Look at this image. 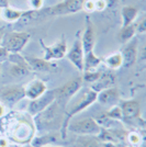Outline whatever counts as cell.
<instances>
[{
	"mask_svg": "<svg viewBox=\"0 0 146 147\" xmlns=\"http://www.w3.org/2000/svg\"><path fill=\"white\" fill-rule=\"evenodd\" d=\"M65 117V107H63L57 101H54L52 104L34 115V123L37 129L43 133L61 131V127L64 122Z\"/></svg>",
	"mask_w": 146,
	"mask_h": 147,
	"instance_id": "6da1fadb",
	"label": "cell"
},
{
	"mask_svg": "<svg viewBox=\"0 0 146 147\" xmlns=\"http://www.w3.org/2000/svg\"><path fill=\"white\" fill-rule=\"evenodd\" d=\"M97 94H98V92L93 91L91 88H89V89H87L86 91H84L81 93V96L78 98V100H77L75 103H73L67 110H65L64 122H63V125H62L61 131H59L63 140L66 138L67 126H68V124L70 123L74 115L80 113L81 111H84L85 109H87L88 107H90L92 103H95V102L97 101Z\"/></svg>",
	"mask_w": 146,
	"mask_h": 147,
	"instance_id": "7a4b0ae2",
	"label": "cell"
},
{
	"mask_svg": "<svg viewBox=\"0 0 146 147\" xmlns=\"http://www.w3.org/2000/svg\"><path fill=\"white\" fill-rule=\"evenodd\" d=\"M84 2L85 0H63L59 3L51 8L33 11V17L41 14L43 17H47V16H65V14L76 13L82 9Z\"/></svg>",
	"mask_w": 146,
	"mask_h": 147,
	"instance_id": "3957f363",
	"label": "cell"
},
{
	"mask_svg": "<svg viewBox=\"0 0 146 147\" xmlns=\"http://www.w3.org/2000/svg\"><path fill=\"white\" fill-rule=\"evenodd\" d=\"M30 34L28 32H9L5 33L1 46H3L5 49L11 54V53H20L22 49L25 47V45L29 43L30 41Z\"/></svg>",
	"mask_w": 146,
	"mask_h": 147,
	"instance_id": "277c9868",
	"label": "cell"
},
{
	"mask_svg": "<svg viewBox=\"0 0 146 147\" xmlns=\"http://www.w3.org/2000/svg\"><path fill=\"white\" fill-rule=\"evenodd\" d=\"M122 112V121L134 126H144V120L141 117V107L136 100L121 101L120 103Z\"/></svg>",
	"mask_w": 146,
	"mask_h": 147,
	"instance_id": "5b68a950",
	"label": "cell"
},
{
	"mask_svg": "<svg viewBox=\"0 0 146 147\" xmlns=\"http://www.w3.org/2000/svg\"><path fill=\"white\" fill-rule=\"evenodd\" d=\"M82 82H84L82 78L77 77V78L69 80L68 82L61 86L59 88L54 89L55 101H57L63 107H66V104L72 99V97H74L77 92L79 91V89L82 86Z\"/></svg>",
	"mask_w": 146,
	"mask_h": 147,
	"instance_id": "8992f818",
	"label": "cell"
},
{
	"mask_svg": "<svg viewBox=\"0 0 146 147\" xmlns=\"http://www.w3.org/2000/svg\"><path fill=\"white\" fill-rule=\"evenodd\" d=\"M67 131L78 135L97 136L101 131V126L98 124L93 117H86V119H81L73 123H69L67 126Z\"/></svg>",
	"mask_w": 146,
	"mask_h": 147,
	"instance_id": "52a82bcc",
	"label": "cell"
},
{
	"mask_svg": "<svg viewBox=\"0 0 146 147\" xmlns=\"http://www.w3.org/2000/svg\"><path fill=\"white\" fill-rule=\"evenodd\" d=\"M24 98V87L20 85H9L0 90V99L5 105L12 107Z\"/></svg>",
	"mask_w": 146,
	"mask_h": 147,
	"instance_id": "ba28073f",
	"label": "cell"
},
{
	"mask_svg": "<svg viewBox=\"0 0 146 147\" xmlns=\"http://www.w3.org/2000/svg\"><path fill=\"white\" fill-rule=\"evenodd\" d=\"M40 44L42 45L43 49L45 52L44 59L45 61H53V59H61L66 56L67 53V42L64 35H62L61 40L51 46H46L43 40H40Z\"/></svg>",
	"mask_w": 146,
	"mask_h": 147,
	"instance_id": "9c48e42d",
	"label": "cell"
},
{
	"mask_svg": "<svg viewBox=\"0 0 146 147\" xmlns=\"http://www.w3.org/2000/svg\"><path fill=\"white\" fill-rule=\"evenodd\" d=\"M84 55L85 54H84V49H82V45H81V41H80V35L79 32H78L70 49L66 53V56L75 67L79 71H82L84 70Z\"/></svg>",
	"mask_w": 146,
	"mask_h": 147,
	"instance_id": "30bf717a",
	"label": "cell"
},
{
	"mask_svg": "<svg viewBox=\"0 0 146 147\" xmlns=\"http://www.w3.org/2000/svg\"><path fill=\"white\" fill-rule=\"evenodd\" d=\"M55 101V92L54 90H47L44 94L37 99L31 100L30 104H29V114L34 117L39 114L40 112L45 110L49 104H52Z\"/></svg>",
	"mask_w": 146,
	"mask_h": 147,
	"instance_id": "8fae6325",
	"label": "cell"
},
{
	"mask_svg": "<svg viewBox=\"0 0 146 147\" xmlns=\"http://www.w3.org/2000/svg\"><path fill=\"white\" fill-rule=\"evenodd\" d=\"M80 41L84 49V54L93 51L96 43V30H95V25L89 18H87L86 20V28L82 36H80Z\"/></svg>",
	"mask_w": 146,
	"mask_h": 147,
	"instance_id": "7c38bea8",
	"label": "cell"
},
{
	"mask_svg": "<svg viewBox=\"0 0 146 147\" xmlns=\"http://www.w3.org/2000/svg\"><path fill=\"white\" fill-rule=\"evenodd\" d=\"M97 101H99V103L104 107L111 108L113 105H116L118 102L120 101V92L114 87L101 90L98 92Z\"/></svg>",
	"mask_w": 146,
	"mask_h": 147,
	"instance_id": "4fadbf2b",
	"label": "cell"
},
{
	"mask_svg": "<svg viewBox=\"0 0 146 147\" xmlns=\"http://www.w3.org/2000/svg\"><path fill=\"white\" fill-rule=\"evenodd\" d=\"M122 59H123V66L124 67H131L137 58V40L132 38L130 42L125 43L121 52Z\"/></svg>",
	"mask_w": 146,
	"mask_h": 147,
	"instance_id": "5bb4252c",
	"label": "cell"
},
{
	"mask_svg": "<svg viewBox=\"0 0 146 147\" xmlns=\"http://www.w3.org/2000/svg\"><path fill=\"white\" fill-rule=\"evenodd\" d=\"M63 141L61 133L58 131L56 132H47L43 133V135L37 136L34 140H32V146L33 147H45V146H54Z\"/></svg>",
	"mask_w": 146,
	"mask_h": 147,
	"instance_id": "9a60e30c",
	"label": "cell"
},
{
	"mask_svg": "<svg viewBox=\"0 0 146 147\" xmlns=\"http://www.w3.org/2000/svg\"><path fill=\"white\" fill-rule=\"evenodd\" d=\"M47 91V87L46 84L41 79H35L30 81L26 86L24 87V94L25 98L30 99V100H34L41 97Z\"/></svg>",
	"mask_w": 146,
	"mask_h": 147,
	"instance_id": "2e32d148",
	"label": "cell"
},
{
	"mask_svg": "<svg viewBox=\"0 0 146 147\" xmlns=\"http://www.w3.org/2000/svg\"><path fill=\"white\" fill-rule=\"evenodd\" d=\"M116 84V77L114 75L111 73H102L100 77L98 78L95 82H92L91 89L93 91L99 92L104 89H108L114 86Z\"/></svg>",
	"mask_w": 146,
	"mask_h": 147,
	"instance_id": "e0dca14e",
	"label": "cell"
},
{
	"mask_svg": "<svg viewBox=\"0 0 146 147\" xmlns=\"http://www.w3.org/2000/svg\"><path fill=\"white\" fill-rule=\"evenodd\" d=\"M25 61H28L29 66H30L31 70H34V71H43V73H46L49 71L53 65L49 63V61H45L44 58H39V57H30V56H26L25 57Z\"/></svg>",
	"mask_w": 146,
	"mask_h": 147,
	"instance_id": "ac0fdd59",
	"label": "cell"
},
{
	"mask_svg": "<svg viewBox=\"0 0 146 147\" xmlns=\"http://www.w3.org/2000/svg\"><path fill=\"white\" fill-rule=\"evenodd\" d=\"M139 16V9L133 6H125L122 8L121 17H122V28L133 24L135 19Z\"/></svg>",
	"mask_w": 146,
	"mask_h": 147,
	"instance_id": "d6986e66",
	"label": "cell"
},
{
	"mask_svg": "<svg viewBox=\"0 0 146 147\" xmlns=\"http://www.w3.org/2000/svg\"><path fill=\"white\" fill-rule=\"evenodd\" d=\"M24 11L20 9H13L11 7H7L0 10V17L7 22H16L21 20L23 17Z\"/></svg>",
	"mask_w": 146,
	"mask_h": 147,
	"instance_id": "ffe728a7",
	"label": "cell"
},
{
	"mask_svg": "<svg viewBox=\"0 0 146 147\" xmlns=\"http://www.w3.org/2000/svg\"><path fill=\"white\" fill-rule=\"evenodd\" d=\"M31 71V68L29 64H14L11 63L10 67H9V74L12 76L13 78H24L26 77Z\"/></svg>",
	"mask_w": 146,
	"mask_h": 147,
	"instance_id": "44dd1931",
	"label": "cell"
},
{
	"mask_svg": "<svg viewBox=\"0 0 146 147\" xmlns=\"http://www.w3.org/2000/svg\"><path fill=\"white\" fill-rule=\"evenodd\" d=\"M101 63H102V58L98 57L93 53V51L86 53L84 55V70L82 71H91L93 69H96Z\"/></svg>",
	"mask_w": 146,
	"mask_h": 147,
	"instance_id": "7402d4cb",
	"label": "cell"
},
{
	"mask_svg": "<svg viewBox=\"0 0 146 147\" xmlns=\"http://www.w3.org/2000/svg\"><path fill=\"white\" fill-rule=\"evenodd\" d=\"M76 144L77 147H101V142L95 135H79Z\"/></svg>",
	"mask_w": 146,
	"mask_h": 147,
	"instance_id": "603a6c76",
	"label": "cell"
},
{
	"mask_svg": "<svg viewBox=\"0 0 146 147\" xmlns=\"http://www.w3.org/2000/svg\"><path fill=\"white\" fill-rule=\"evenodd\" d=\"M135 33H136V30H135V24L134 23L131 25H128V26H123L119 32V34H118V40L122 44L128 43L134 37Z\"/></svg>",
	"mask_w": 146,
	"mask_h": 147,
	"instance_id": "cb8c5ba5",
	"label": "cell"
},
{
	"mask_svg": "<svg viewBox=\"0 0 146 147\" xmlns=\"http://www.w3.org/2000/svg\"><path fill=\"white\" fill-rule=\"evenodd\" d=\"M104 63L107 64V66L111 69H118L121 66H123V59H122V55L121 52L119 53H114L112 55L108 56L105 59H104Z\"/></svg>",
	"mask_w": 146,
	"mask_h": 147,
	"instance_id": "d4e9b609",
	"label": "cell"
},
{
	"mask_svg": "<svg viewBox=\"0 0 146 147\" xmlns=\"http://www.w3.org/2000/svg\"><path fill=\"white\" fill-rule=\"evenodd\" d=\"M104 114L108 117L116 120V121H122V112L120 105H113L111 107V109L107 112H104Z\"/></svg>",
	"mask_w": 146,
	"mask_h": 147,
	"instance_id": "484cf974",
	"label": "cell"
},
{
	"mask_svg": "<svg viewBox=\"0 0 146 147\" xmlns=\"http://www.w3.org/2000/svg\"><path fill=\"white\" fill-rule=\"evenodd\" d=\"M102 74V71H85V75H84V77H81L84 81L86 82H95L96 80L100 77V75Z\"/></svg>",
	"mask_w": 146,
	"mask_h": 147,
	"instance_id": "4316f807",
	"label": "cell"
},
{
	"mask_svg": "<svg viewBox=\"0 0 146 147\" xmlns=\"http://www.w3.org/2000/svg\"><path fill=\"white\" fill-rule=\"evenodd\" d=\"M43 3H44V0H29V6H30L31 10H33V11L41 10Z\"/></svg>",
	"mask_w": 146,
	"mask_h": 147,
	"instance_id": "83f0119b",
	"label": "cell"
},
{
	"mask_svg": "<svg viewBox=\"0 0 146 147\" xmlns=\"http://www.w3.org/2000/svg\"><path fill=\"white\" fill-rule=\"evenodd\" d=\"M135 30L136 33H144L146 31V21L145 19H142L140 22H137V24H135Z\"/></svg>",
	"mask_w": 146,
	"mask_h": 147,
	"instance_id": "f1b7e54d",
	"label": "cell"
},
{
	"mask_svg": "<svg viewBox=\"0 0 146 147\" xmlns=\"http://www.w3.org/2000/svg\"><path fill=\"white\" fill-rule=\"evenodd\" d=\"M101 147H125V143H116V142H101Z\"/></svg>",
	"mask_w": 146,
	"mask_h": 147,
	"instance_id": "f546056e",
	"label": "cell"
},
{
	"mask_svg": "<svg viewBox=\"0 0 146 147\" xmlns=\"http://www.w3.org/2000/svg\"><path fill=\"white\" fill-rule=\"evenodd\" d=\"M9 54H10V53H9V52H8L3 46H1V45H0V64H1V63H3V61H8Z\"/></svg>",
	"mask_w": 146,
	"mask_h": 147,
	"instance_id": "4dcf8cb0",
	"label": "cell"
},
{
	"mask_svg": "<svg viewBox=\"0 0 146 147\" xmlns=\"http://www.w3.org/2000/svg\"><path fill=\"white\" fill-rule=\"evenodd\" d=\"M5 114H6V105L2 102H0V117H3Z\"/></svg>",
	"mask_w": 146,
	"mask_h": 147,
	"instance_id": "1f68e13d",
	"label": "cell"
},
{
	"mask_svg": "<svg viewBox=\"0 0 146 147\" xmlns=\"http://www.w3.org/2000/svg\"><path fill=\"white\" fill-rule=\"evenodd\" d=\"M7 7H9L8 0H0V9H3V8H7Z\"/></svg>",
	"mask_w": 146,
	"mask_h": 147,
	"instance_id": "d6a6232c",
	"label": "cell"
},
{
	"mask_svg": "<svg viewBox=\"0 0 146 147\" xmlns=\"http://www.w3.org/2000/svg\"><path fill=\"white\" fill-rule=\"evenodd\" d=\"M8 143H7L6 138H0V147H8Z\"/></svg>",
	"mask_w": 146,
	"mask_h": 147,
	"instance_id": "836d02e7",
	"label": "cell"
},
{
	"mask_svg": "<svg viewBox=\"0 0 146 147\" xmlns=\"http://www.w3.org/2000/svg\"><path fill=\"white\" fill-rule=\"evenodd\" d=\"M3 35H5V30H3L2 28H0V44H1V42H2Z\"/></svg>",
	"mask_w": 146,
	"mask_h": 147,
	"instance_id": "e575fe53",
	"label": "cell"
},
{
	"mask_svg": "<svg viewBox=\"0 0 146 147\" xmlns=\"http://www.w3.org/2000/svg\"><path fill=\"white\" fill-rule=\"evenodd\" d=\"M8 147H19V146H17V145H10V146H8Z\"/></svg>",
	"mask_w": 146,
	"mask_h": 147,
	"instance_id": "d590c367",
	"label": "cell"
},
{
	"mask_svg": "<svg viewBox=\"0 0 146 147\" xmlns=\"http://www.w3.org/2000/svg\"><path fill=\"white\" fill-rule=\"evenodd\" d=\"M24 147H33V146H32V145H25Z\"/></svg>",
	"mask_w": 146,
	"mask_h": 147,
	"instance_id": "8d00e7d4",
	"label": "cell"
},
{
	"mask_svg": "<svg viewBox=\"0 0 146 147\" xmlns=\"http://www.w3.org/2000/svg\"><path fill=\"white\" fill-rule=\"evenodd\" d=\"M45 147H59V146H55L54 145V146H45Z\"/></svg>",
	"mask_w": 146,
	"mask_h": 147,
	"instance_id": "74e56055",
	"label": "cell"
},
{
	"mask_svg": "<svg viewBox=\"0 0 146 147\" xmlns=\"http://www.w3.org/2000/svg\"><path fill=\"white\" fill-rule=\"evenodd\" d=\"M0 73H1V64H0Z\"/></svg>",
	"mask_w": 146,
	"mask_h": 147,
	"instance_id": "f35d334b",
	"label": "cell"
}]
</instances>
